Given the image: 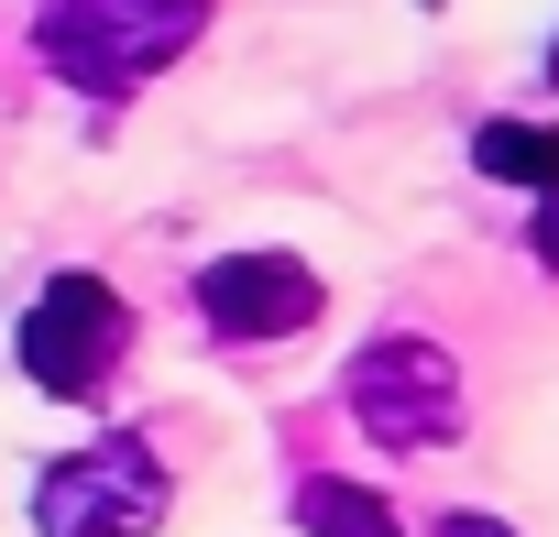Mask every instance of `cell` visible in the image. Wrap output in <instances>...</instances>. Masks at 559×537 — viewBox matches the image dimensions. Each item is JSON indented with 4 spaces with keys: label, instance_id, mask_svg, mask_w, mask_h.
I'll list each match as a JSON object with an SVG mask.
<instances>
[{
    "label": "cell",
    "instance_id": "obj_6",
    "mask_svg": "<svg viewBox=\"0 0 559 537\" xmlns=\"http://www.w3.org/2000/svg\"><path fill=\"white\" fill-rule=\"evenodd\" d=\"M297 526H308V537H406L395 504H384L373 482H341V472H308V482H297Z\"/></svg>",
    "mask_w": 559,
    "mask_h": 537
},
{
    "label": "cell",
    "instance_id": "obj_8",
    "mask_svg": "<svg viewBox=\"0 0 559 537\" xmlns=\"http://www.w3.org/2000/svg\"><path fill=\"white\" fill-rule=\"evenodd\" d=\"M439 537H515V526H504V515H483V504H450V515H439Z\"/></svg>",
    "mask_w": 559,
    "mask_h": 537
},
{
    "label": "cell",
    "instance_id": "obj_3",
    "mask_svg": "<svg viewBox=\"0 0 559 537\" xmlns=\"http://www.w3.org/2000/svg\"><path fill=\"white\" fill-rule=\"evenodd\" d=\"M341 395H352L362 439H384V450H450V439H461V373H450V351L417 341V330L362 341V362H352Z\"/></svg>",
    "mask_w": 559,
    "mask_h": 537
},
{
    "label": "cell",
    "instance_id": "obj_10",
    "mask_svg": "<svg viewBox=\"0 0 559 537\" xmlns=\"http://www.w3.org/2000/svg\"><path fill=\"white\" fill-rule=\"evenodd\" d=\"M548 77H559V45H548Z\"/></svg>",
    "mask_w": 559,
    "mask_h": 537
},
{
    "label": "cell",
    "instance_id": "obj_4",
    "mask_svg": "<svg viewBox=\"0 0 559 537\" xmlns=\"http://www.w3.org/2000/svg\"><path fill=\"white\" fill-rule=\"evenodd\" d=\"M121 351H132V308H121V286H99V275H56V286L23 308V373H34L45 395H67V406H88V395L121 373Z\"/></svg>",
    "mask_w": 559,
    "mask_h": 537
},
{
    "label": "cell",
    "instance_id": "obj_2",
    "mask_svg": "<svg viewBox=\"0 0 559 537\" xmlns=\"http://www.w3.org/2000/svg\"><path fill=\"white\" fill-rule=\"evenodd\" d=\"M165 504H176V472L143 439H88V450L45 461V482H34L45 537H154Z\"/></svg>",
    "mask_w": 559,
    "mask_h": 537
},
{
    "label": "cell",
    "instance_id": "obj_1",
    "mask_svg": "<svg viewBox=\"0 0 559 537\" xmlns=\"http://www.w3.org/2000/svg\"><path fill=\"white\" fill-rule=\"evenodd\" d=\"M209 34V0H45L34 45L78 99H132Z\"/></svg>",
    "mask_w": 559,
    "mask_h": 537
},
{
    "label": "cell",
    "instance_id": "obj_9",
    "mask_svg": "<svg viewBox=\"0 0 559 537\" xmlns=\"http://www.w3.org/2000/svg\"><path fill=\"white\" fill-rule=\"evenodd\" d=\"M526 241H537V263H548V275H559V187L537 198V230H526Z\"/></svg>",
    "mask_w": 559,
    "mask_h": 537
},
{
    "label": "cell",
    "instance_id": "obj_7",
    "mask_svg": "<svg viewBox=\"0 0 559 537\" xmlns=\"http://www.w3.org/2000/svg\"><path fill=\"white\" fill-rule=\"evenodd\" d=\"M472 165L548 198V187H559V121H483V132H472Z\"/></svg>",
    "mask_w": 559,
    "mask_h": 537
},
{
    "label": "cell",
    "instance_id": "obj_5",
    "mask_svg": "<svg viewBox=\"0 0 559 537\" xmlns=\"http://www.w3.org/2000/svg\"><path fill=\"white\" fill-rule=\"evenodd\" d=\"M319 308H330V286L308 275L297 252H219V263H198V319L219 341H241V351L297 341Z\"/></svg>",
    "mask_w": 559,
    "mask_h": 537
}]
</instances>
